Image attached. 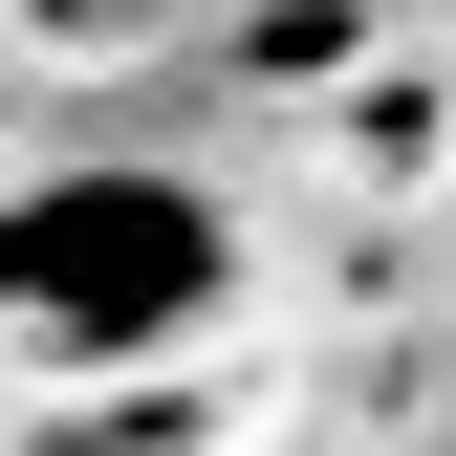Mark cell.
<instances>
[{"label":"cell","mask_w":456,"mask_h":456,"mask_svg":"<svg viewBox=\"0 0 456 456\" xmlns=\"http://www.w3.org/2000/svg\"><path fill=\"white\" fill-rule=\"evenodd\" d=\"M217 282H240V217H217L196 175H152V152H66V175L0 196V348H44V370L196 348Z\"/></svg>","instance_id":"1"}]
</instances>
